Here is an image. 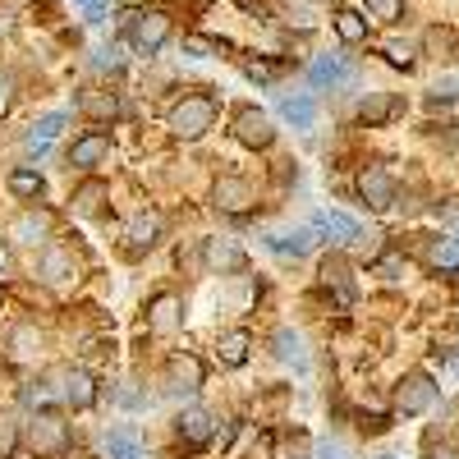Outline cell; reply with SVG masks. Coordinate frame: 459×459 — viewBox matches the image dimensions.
Listing matches in <instances>:
<instances>
[{
	"mask_svg": "<svg viewBox=\"0 0 459 459\" xmlns=\"http://www.w3.org/2000/svg\"><path fill=\"white\" fill-rule=\"evenodd\" d=\"M170 134L175 138H203L212 125H216V101L212 97H184L170 106Z\"/></svg>",
	"mask_w": 459,
	"mask_h": 459,
	"instance_id": "obj_1",
	"label": "cell"
},
{
	"mask_svg": "<svg viewBox=\"0 0 459 459\" xmlns=\"http://www.w3.org/2000/svg\"><path fill=\"white\" fill-rule=\"evenodd\" d=\"M125 23H129V42H134V47H138L143 56L161 51V47H166V37H170V19H166L161 10H147V14H129Z\"/></svg>",
	"mask_w": 459,
	"mask_h": 459,
	"instance_id": "obj_2",
	"label": "cell"
},
{
	"mask_svg": "<svg viewBox=\"0 0 459 459\" xmlns=\"http://www.w3.org/2000/svg\"><path fill=\"white\" fill-rule=\"evenodd\" d=\"M432 404H437V381L428 372H413L395 386V409L400 413H428Z\"/></svg>",
	"mask_w": 459,
	"mask_h": 459,
	"instance_id": "obj_3",
	"label": "cell"
},
{
	"mask_svg": "<svg viewBox=\"0 0 459 459\" xmlns=\"http://www.w3.org/2000/svg\"><path fill=\"white\" fill-rule=\"evenodd\" d=\"M32 450L42 455V459H56L69 450V423H60L56 413H37V423H32Z\"/></svg>",
	"mask_w": 459,
	"mask_h": 459,
	"instance_id": "obj_4",
	"label": "cell"
},
{
	"mask_svg": "<svg viewBox=\"0 0 459 459\" xmlns=\"http://www.w3.org/2000/svg\"><path fill=\"white\" fill-rule=\"evenodd\" d=\"M359 194L372 212H386V207H395V179L386 175V166H363L359 170Z\"/></svg>",
	"mask_w": 459,
	"mask_h": 459,
	"instance_id": "obj_5",
	"label": "cell"
},
{
	"mask_svg": "<svg viewBox=\"0 0 459 459\" xmlns=\"http://www.w3.org/2000/svg\"><path fill=\"white\" fill-rule=\"evenodd\" d=\"M235 138L244 143V147H272V138H276V129H272V120L257 110V106H244L239 115H235Z\"/></svg>",
	"mask_w": 459,
	"mask_h": 459,
	"instance_id": "obj_6",
	"label": "cell"
},
{
	"mask_svg": "<svg viewBox=\"0 0 459 459\" xmlns=\"http://www.w3.org/2000/svg\"><path fill=\"white\" fill-rule=\"evenodd\" d=\"M203 262H207V272H216V276L244 272V248H239L235 239H207V248H203Z\"/></svg>",
	"mask_w": 459,
	"mask_h": 459,
	"instance_id": "obj_7",
	"label": "cell"
},
{
	"mask_svg": "<svg viewBox=\"0 0 459 459\" xmlns=\"http://www.w3.org/2000/svg\"><path fill=\"white\" fill-rule=\"evenodd\" d=\"M313 230H317V235H326V239H335V244H359L363 239L359 221L344 216V212H317L313 216Z\"/></svg>",
	"mask_w": 459,
	"mask_h": 459,
	"instance_id": "obj_8",
	"label": "cell"
},
{
	"mask_svg": "<svg viewBox=\"0 0 459 459\" xmlns=\"http://www.w3.org/2000/svg\"><path fill=\"white\" fill-rule=\"evenodd\" d=\"M212 198H216V207L221 212H248L253 207V188L239 179V175H225V179H216V188H212Z\"/></svg>",
	"mask_w": 459,
	"mask_h": 459,
	"instance_id": "obj_9",
	"label": "cell"
},
{
	"mask_svg": "<svg viewBox=\"0 0 459 459\" xmlns=\"http://www.w3.org/2000/svg\"><path fill=\"white\" fill-rule=\"evenodd\" d=\"M212 432H216V418H212L207 409H184V413H179V441H184V446L203 450V446L212 441Z\"/></svg>",
	"mask_w": 459,
	"mask_h": 459,
	"instance_id": "obj_10",
	"label": "cell"
},
{
	"mask_svg": "<svg viewBox=\"0 0 459 459\" xmlns=\"http://www.w3.org/2000/svg\"><path fill=\"white\" fill-rule=\"evenodd\" d=\"M203 386V363L194 354H175L170 359V391L175 395H198Z\"/></svg>",
	"mask_w": 459,
	"mask_h": 459,
	"instance_id": "obj_11",
	"label": "cell"
},
{
	"mask_svg": "<svg viewBox=\"0 0 459 459\" xmlns=\"http://www.w3.org/2000/svg\"><path fill=\"white\" fill-rule=\"evenodd\" d=\"M74 272H79V257H74V248H69V244H47V253H42V281L60 285V281H69Z\"/></svg>",
	"mask_w": 459,
	"mask_h": 459,
	"instance_id": "obj_12",
	"label": "cell"
},
{
	"mask_svg": "<svg viewBox=\"0 0 459 459\" xmlns=\"http://www.w3.org/2000/svg\"><path fill=\"white\" fill-rule=\"evenodd\" d=\"M106 152H110L106 134H83V138H74V147H69V166L74 170H92V166H101Z\"/></svg>",
	"mask_w": 459,
	"mask_h": 459,
	"instance_id": "obj_13",
	"label": "cell"
},
{
	"mask_svg": "<svg viewBox=\"0 0 459 459\" xmlns=\"http://www.w3.org/2000/svg\"><path fill=\"white\" fill-rule=\"evenodd\" d=\"M272 344H276V359H281L285 368H294V372H308V344H303V335H299L294 326H281Z\"/></svg>",
	"mask_w": 459,
	"mask_h": 459,
	"instance_id": "obj_14",
	"label": "cell"
},
{
	"mask_svg": "<svg viewBox=\"0 0 459 459\" xmlns=\"http://www.w3.org/2000/svg\"><path fill=\"white\" fill-rule=\"evenodd\" d=\"M60 129H65V115H60V110H56V115H42V120L28 129V157L42 161L47 152H51V143L60 138Z\"/></svg>",
	"mask_w": 459,
	"mask_h": 459,
	"instance_id": "obj_15",
	"label": "cell"
},
{
	"mask_svg": "<svg viewBox=\"0 0 459 459\" xmlns=\"http://www.w3.org/2000/svg\"><path fill=\"white\" fill-rule=\"evenodd\" d=\"M125 239H129V248H134V253L152 248V244L161 239V216H157V212H138V216L125 225Z\"/></svg>",
	"mask_w": 459,
	"mask_h": 459,
	"instance_id": "obj_16",
	"label": "cell"
},
{
	"mask_svg": "<svg viewBox=\"0 0 459 459\" xmlns=\"http://www.w3.org/2000/svg\"><path fill=\"white\" fill-rule=\"evenodd\" d=\"M308 83L313 88H340V83H350V65H344V56H317L313 69H308Z\"/></svg>",
	"mask_w": 459,
	"mask_h": 459,
	"instance_id": "obj_17",
	"label": "cell"
},
{
	"mask_svg": "<svg viewBox=\"0 0 459 459\" xmlns=\"http://www.w3.org/2000/svg\"><path fill=\"white\" fill-rule=\"evenodd\" d=\"M179 322H184V313H179L175 294H157V299H152V331H157V335H175Z\"/></svg>",
	"mask_w": 459,
	"mask_h": 459,
	"instance_id": "obj_18",
	"label": "cell"
},
{
	"mask_svg": "<svg viewBox=\"0 0 459 459\" xmlns=\"http://www.w3.org/2000/svg\"><path fill=\"white\" fill-rule=\"evenodd\" d=\"M322 281H326V290H335V299H340V303H350V299H354L350 262H344V257H326V262H322Z\"/></svg>",
	"mask_w": 459,
	"mask_h": 459,
	"instance_id": "obj_19",
	"label": "cell"
},
{
	"mask_svg": "<svg viewBox=\"0 0 459 459\" xmlns=\"http://www.w3.org/2000/svg\"><path fill=\"white\" fill-rule=\"evenodd\" d=\"M391 115H400V97H395V92H372V97L359 106V120H363V125H386Z\"/></svg>",
	"mask_w": 459,
	"mask_h": 459,
	"instance_id": "obj_20",
	"label": "cell"
},
{
	"mask_svg": "<svg viewBox=\"0 0 459 459\" xmlns=\"http://www.w3.org/2000/svg\"><path fill=\"white\" fill-rule=\"evenodd\" d=\"M74 409H88L92 400H97V381L88 377V372H79V368H74V372H65V391H60Z\"/></svg>",
	"mask_w": 459,
	"mask_h": 459,
	"instance_id": "obj_21",
	"label": "cell"
},
{
	"mask_svg": "<svg viewBox=\"0 0 459 459\" xmlns=\"http://www.w3.org/2000/svg\"><path fill=\"white\" fill-rule=\"evenodd\" d=\"M281 115H285V125H294V129H303L308 134L313 129V120H317V106H313V97H281Z\"/></svg>",
	"mask_w": 459,
	"mask_h": 459,
	"instance_id": "obj_22",
	"label": "cell"
},
{
	"mask_svg": "<svg viewBox=\"0 0 459 459\" xmlns=\"http://www.w3.org/2000/svg\"><path fill=\"white\" fill-rule=\"evenodd\" d=\"M106 198H110V188H106L101 179H88V184L79 188V194L69 198V207H74V216H97Z\"/></svg>",
	"mask_w": 459,
	"mask_h": 459,
	"instance_id": "obj_23",
	"label": "cell"
},
{
	"mask_svg": "<svg viewBox=\"0 0 459 459\" xmlns=\"http://www.w3.org/2000/svg\"><path fill=\"white\" fill-rule=\"evenodd\" d=\"M313 230H294V235H272L266 239V248L281 253V257H303V253H313Z\"/></svg>",
	"mask_w": 459,
	"mask_h": 459,
	"instance_id": "obj_24",
	"label": "cell"
},
{
	"mask_svg": "<svg viewBox=\"0 0 459 459\" xmlns=\"http://www.w3.org/2000/svg\"><path fill=\"white\" fill-rule=\"evenodd\" d=\"M428 266L432 272H459V239H428Z\"/></svg>",
	"mask_w": 459,
	"mask_h": 459,
	"instance_id": "obj_25",
	"label": "cell"
},
{
	"mask_svg": "<svg viewBox=\"0 0 459 459\" xmlns=\"http://www.w3.org/2000/svg\"><path fill=\"white\" fill-rule=\"evenodd\" d=\"M47 230H51V216L47 212H23L14 221V239L19 244H37V239H47Z\"/></svg>",
	"mask_w": 459,
	"mask_h": 459,
	"instance_id": "obj_26",
	"label": "cell"
},
{
	"mask_svg": "<svg viewBox=\"0 0 459 459\" xmlns=\"http://www.w3.org/2000/svg\"><path fill=\"white\" fill-rule=\"evenodd\" d=\"M106 459H147L143 455V446L134 441V432H125V428H115V432H106Z\"/></svg>",
	"mask_w": 459,
	"mask_h": 459,
	"instance_id": "obj_27",
	"label": "cell"
},
{
	"mask_svg": "<svg viewBox=\"0 0 459 459\" xmlns=\"http://www.w3.org/2000/svg\"><path fill=\"white\" fill-rule=\"evenodd\" d=\"M83 115H92V120H115L120 115V97L115 92H83Z\"/></svg>",
	"mask_w": 459,
	"mask_h": 459,
	"instance_id": "obj_28",
	"label": "cell"
},
{
	"mask_svg": "<svg viewBox=\"0 0 459 459\" xmlns=\"http://www.w3.org/2000/svg\"><path fill=\"white\" fill-rule=\"evenodd\" d=\"M335 32L344 37V42H368V19L359 10H335Z\"/></svg>",
	"mask_w": 459,
	"mask_h": 459,
	"instance_id": "obj_29",
	"label": "cell"
},
{
	"mask_svg": "<svg viewBox=\"0 0 459 459\" xmlns=\"http://www.w3.org/2000/svg\"><path fill=\"white\" fill-rule=\"evenodd\" d=\"M244 359H248V331L221 335V363L225 368H244Z\"/></svg>",
	"mask_w": 459,
	"mask_h": 459,
	"instance_id": "obj_30",
	"label": "cell"
},
{
	"mask_svg": "<svg viewBox=\"0 0 459 459\" xmlns=\"http://www.w3.org/2000/svg\"><path fill=\"white\" fill-rule=\"evenodd\" d=\"M10 350H14V359H32L37 350H42V335H37V326H14V331H10Z\"/></svg>",
	"mask_w": 459,
	"mask_h": 459,
	"instance_id": "obj_31",
	"label": "cell"
},
{
	"mask_svg": "<svg viewBox=\"0 0 459 459\" xmlns=\"http://www.w3.org/2000/svg\"><path fill=\"white\" fill-rule=\"evenodd\" d=\"M10 194L14 198H42V175L37 170H14L10 175Z\"/></svg>",
	"mask_w": 459,
	"mask_h": 459,
	"instance_id": "obj_32",
	"label": "cell"
},
{
	"mask_svg": "<svg viewBox=\"0 0 459 459\" xmlns=\"http://www.w3.org/2000/svg\"><path fill=\"white\" fill-rule=\"evenodd\" d=\"M368 5V19L377 23H400L404 19V0H363Z\"/></svg>",
	"mask_w": 459,
	"mask_h": 459,
	"instance_id": "obj_33",
	"label": "cell"
},
{
	"mask_svg": "<svg viewBox=\"0 0 459 459\" xmlns=\"http://www.w3.org/2000/svg\"><path fill=\"white\" fill-rule=\"evenodd\" d=\"M423 47H428V56H450L455 51V28H428V37H423Z\"/></svg>",
	"mask_w": 459,
	"mask_h": 459,
	"instance_id": "obj_34",
	"label": "cell"
},
{
	"mask_svg": "<svg viewBox=\"0 0 459 459\" xmlns=\"http://www.w3.org/2000/svg\"><path fill=\"white\" fill-rule=\"evenodd\" d=\"M14 450H19V428L10 413H0V459H10Z\"/></svg>",
	"mask_w": 459,
	"mask_h": 459,
	"instance_id": "obj_35",
	"label": "cell"
},
{
	"mask_svg": "<svg viewBox=\"0 0 459 459\" xmlns=\"http://www.w3.org/2000/svg\"><path fill=\"white\" fill-rule=\"evenodd\" d=\"M404 272H409V266H404V257H395V253L377 262V276H381V281H400Z\"/></svg>",
	"mask_w": 459,
	"mask_h": 459,
	"instance_id": "obj_36",
	"label": "cell"
},
{
	"mask_svg": "<svg viewBox=\"0 0 459 459\" xmlns=\"http://www.w3.org/2000/svg\"><path fill=\"white\" fill-rule=\"evenodd\" d=\"M386 60L400 65V69H413V47H409V42H391V47H386Z\"/></svg>",
	"mask_w": 459,
	"mask_h": 459,
	"instance_id": "obj_37",
	"label": "cell"
},
{
	"mask_svg": "<svg viewBox=\"0 0 459 459\" xmlns=\"http://www.w3.org/2000/svg\"><path fill=\"white\" fill-rule=\"evenodd\" d=\"M276 74H281L276 65H266V60H248V79H253V83H272Z\"/></svg>",
	"mask_w": 459,
	"mask_h": 459,
	"instance_id": "obj_38",
	"label": "cell"
},
{
	"mask_svg": "<svg viewBox=\"0 0 459 459\" xmlns=\"http://www.w3.org/2000/svg\"><path fill=\"white\" fill-rule=\"evenodd\" d=\"M441 225H446V230H455V235H459V198L441 203Z\"/></svg>",
	"mask_w": 459,
	"mask_h": 459,
	"instance_id": "obj_39",
	"label": "cell"
},
{
	"mask_svg": "<svg viewBox=\"0 0 459 459\" xmlns=\"http://www.w3.org/2000/svg\"><path fill=\"white\" fill-rule=\"evenodd\" d=\"M188 51L212 56V51H225V42H212V37H188Z\"/></svg>",
	"mask_w": 459,
	"mask_h": 459,
	"instance_id": "obj_40",
	"label": "cell"
},
{
	"mask_svg": "<svg viewBox=\"0 0 459 459\" xmlns=\"http://www.w3.org/2000/svg\"><path fill=\"white\" fill-rule=\"evenodd\" d=\"M317 459H350V450H344L340 441H322L317 446Z\"/></svg>",
	"mask_w": 459,
	"mask_h": 459,
	"instance_id": "obj_41",
	"label": "cell"
},
{
	"mask_svg": "<svg viewBox=\"0 0 459 459\" xmlns=\"http://www.w3.org/2000/svg\"><path fill=\"white\" fill-rule=\"evenodd\" d=\"M10 101H14V79H10V74H0V115L10 110Z\"/></svg>",
	"mask_w": 459,
	"mask_h": 459,
	"instance_id": "obj_42",
	"label": "cell"
},
{
	"mask_svg": "<svg viewBox=\"0 0 459 459\" xmlns=\"http://www.w3.org/2000/svg\"><path fill=\"white\" fill-rule=\"evenodd\" d=\"M428 459H459V450H455V446H446V441H441V446L432 441V446H428Z\"/></svg>",
	"mask_w": 459,
	"mask_h": 459,
	"instance_id": "obj_43",
	"label": "cell"
},
{
	"mask_svg": "<svg viewBox=\"0 0 459 459\" xmlns=\"http://www.w3.org/2000/svg\"><path fill=\"white\" fill-rule=\"evenodd\" d=\"M391 423H386V418H381V413H372V418H363V432H386Z\"/></svg>",
	"mask_w": 459,
	"mask_h": 459,
	"instance_id": "obj_44",
	"label": "cell"
},
{
	"mask_svg": "<svg viewBox=\"0 0 459 459\" xmlns=\"http://www.w3.org/2000/svg\"><path fill=\"white\" fill-rule=\"evenodd\" d=\"M79 5L88 10V19H101V10H106V0H79Z\"/></svg>",
	"mask_w": 459,
	"mask_h": 459,
	"instance_id": "obj_45",
	"label": "cell"
},
{
	"mask_svg": "<svg viewBox=\"0 0 459 459\" xmlns=\"http://www.w3.org/2000/svg\"><path fill=\"white\" fill-rule=\"evenodd\" d=\"M106 65L115 69V65H120V60H115V51H106V47H101V51H97V69H106Z\"/></svg>",
	"mask_w": 459,
	"mask_h": 459,
	"instance_id": "obj_46",
	"label": "cell"
},
{
	"mask_svg": "<svg viewBox=\"0 0 459 459\" xmlns=\"http://www.w3.org/2000/svg\"><path fill=\"white\" fill-rule=\"evenodd\" d=\"M276 459H303V450H299V446H281Z\"/></svg>",
	"mask_w": 459,
	"mask_h": 459,
	"instance_id": "obj_47",
	"label": "cell"
},
{
	"mask_svg": "<svg viewBox=\"0 0 459 459\" xmlns=\"http://www.w3.org/2000/svg\"><path fill=\"white\" fill-rule=\"evenodd\" d=\"M10 272V257H5V248H0V276H5Z\"/></svg>",
	"mask_w": 459,
	"mask_h": 459,
	"instance_id": "obj_48",
	"label": "cell"
},
{
	"mask_svg": "<svg viewBox=\"0 0 459 459\" xmlns=\"http://www.w3.org/2000/svg\"><path fill=\"white\" fill-rule=\"evenodd\" d=\"M381 459H400V455H381Z\"/></svg>",
	"mask_w": 459,
	"mask_h": 459,
	"instance_id": "obj_49",
	"label": "cell"
}]
</instances>
